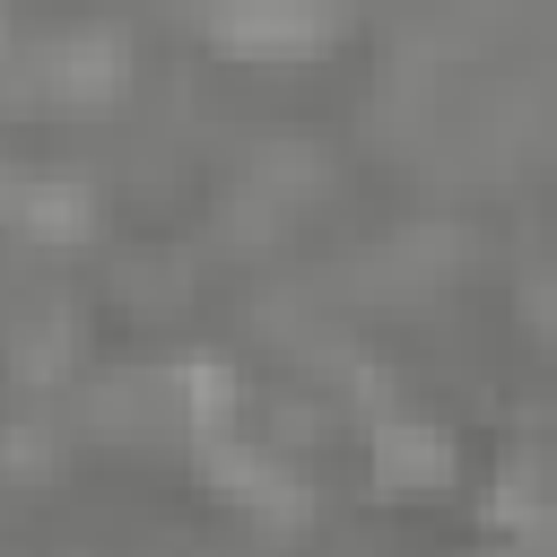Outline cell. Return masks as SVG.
Wrapping results in <instances>:
<instances>
[{
  "label": "cell",
  "instance_id": "2",
  "mask_svg": "<svg viewBox=\"0 0 557 557\" xmlns=\"http://www.w3.org/2000/svg\"><path fill=\"white\" fill-rule=\"evenodd\" d=\"M374 470H383V487H400V496H426V487H444L453 453H444V435H435V426H409V418H392V426L374 435Z\"/></svg>",
  "mask_w": 557,
  "mask_h": 557
},
{
  "label": "cell",
  "instance_id": "1",
  "mask_svg": "<svg viewBox=\"0 0 557 557\" xmlns=\"http://www.w3.org/2000/svg\"><path fill=\"white\" fill-rule=\"evenodd\" d=\"M226 44H244V52H296V44H313L322 35V9L313 0H226Z\"/></svg>",
  "mask_w": 557,
  "mask_h": 557
}]
</instances>
